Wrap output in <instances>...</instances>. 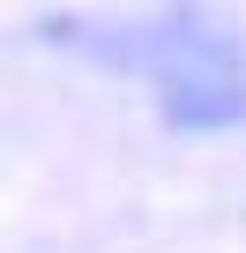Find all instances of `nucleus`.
I'll list each match as a JSON object with an SVG mask.
<instances>
[{
	"label": "nucleus",
	"instance_id": "obj_1",
	"mask_svg": "<svg viewBox=\"0 0 246 253\" xmlns=\"http://www.w3.org/2000/svg\"><path fill=\"white\" fill-rule=\"evenodd\" d=\"M127 60L157 82L164 119H179V126H239L246 119V67H239V52L216 30H201L194 15H164V23L135 30Z\"/></svg>",
	"mask_w": 246,
	"mask_h": 253
}]
</instances>
